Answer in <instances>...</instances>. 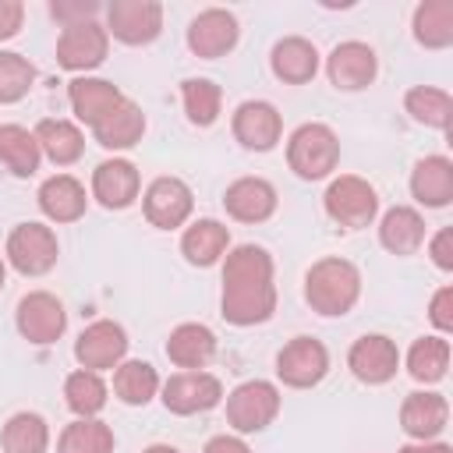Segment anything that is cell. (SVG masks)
I'll list each match as a JSON object with an SVG mask.
<instances>
[{"label":"cell","mask_w":453,"mask_h":453,"mask_svg":"<svg viewBox=\"0 0 453 453\" xmlns=\"http://www.w3.org/2000/svg\"><path fill=\"white\" fill-rule=\"evenodd\" d=\"M223 290H219V315L234 329L262 326L276 315V262L262 244H230L223 255Z\"/></svg>","instance_id":"obj_1"},{"label":"cell","mask_w":453,"mask_h":453,"mask_svg":"<svg viewBox=\"0 0 453 453\" xmlns=\"http://www.w3.org/2000/svg\"><path fill=\"white\" fill-rule=\"evenodd\" d=\"M361 269L343 255H322L304 269V304L322 319H343L361 301Z\"/></svg>","instance_id":"obj_2"},{"label":"cell","mask_w":453,"mask_h":453,"mask_svg":"<svg viewBox=\"0 0 453 453\" xmlns=\"http://www.w3.org/2000/svg\"><path fill=\"white\" fill-rule=\"evenodd\" d=\"M340 156H343L340 134L322 120H304L287 138V166L297 180L315 184L333 177L340 166Z\"/></svg>","instance_id":"obj_3"},{"label":"cell","mask_w":453,"mask_h":453,"mask_svg":"<svg viewBox=\"0 0 453 453\" xmlns=\"http://www.w3.org/2000/svg\"><path fill=\"white\" fill-rule=\"evenodd\" d=\"M4 258H7V269H14L25 280H39V276L53 273V265L60 262L57 230L39 219L14 223L7 234V244H4Z\"/></svg>","instance_id":"obj_4"},{"label":"cell","mask_w":453,"mask_h":453,"mask_svg":"<svg viewBox=\"0 0 453 453\" xmlns=\"http://www.w3.org/2000/svg\"><path fill=\"white\" fill-rule=\"evenodd\" d=\"M280 407H283L280 386L269 382V379H244V382H237L223 396L226 425L234 428V435H258V432H265L280 418Z\"/></svg>","instance_id":"obj_5"},{"label":"cell","mask_w":453,"mask_h":453,"mask_svg":"<svg viewBox=\"0 0 453 453\" xmlns=\"http://www.w3.org/2000/svg\"><path fill=\"white\" fill-rule=\"evenodd\" d=\"M322 209L340 230H368L379 219V191L357 173H336L322 191Z\"/></svg>","instance_id":"obj_6"},{"label":"cell","mask_w":453,"mask_h":453,"mask_svg":"<svg viewBox=\"0 0 453 453\" xmlns=\"http://www.w3.org/2000/svg\"><path fill=\"white\" fill-rule=\"evenodd\" d=\"M14 329L32 347H53L67 333V308L50 290H28L14 304Z\"/></svg>","instance_id":"obj_7"},{"label":"cell","mask_w":453,"mask_h":453,"mask_svg":"<svg viewBox=\"0 0 453 453\" xmlns=\"http://www.w3.org/2000/svg\"><path fill=\"white\" fill-rule=\"evenodd\" d=\"M223 382L212 372H173L170 379H163L159 386V403L166 407V414L173 418H195V414H209L223 403Z\"/></svg>","instance_id":"obj_8"},{"label":"cell","mask_w":453,"mask_h":453,"mask_svg":"<svg viewBox=\"0 0 453 453\" xmlns=\"http://www.w3.org/2000/svg\"><path fill=\"white\" fill-rule=\"evenodd\" d=\"M106 32L120 46H152L163 35V4L159 0H110L103 7Z\"/></svg>","instance_id":"obj_9"},{"label":"cell","mask_w":453,"mask_h":453,"mask_svg":"<svg viewBox=\"0 0 453 453\" xmlns=\"http://www.w3.org/2000/svg\"><path fill=\"white\" fill-rule=\"evenodd\" d=\"M329 375V347L319 336H290L276 350V379L287 389H315Z\"/></svg>","instance_id":"obj_10"},{"label":"cell","mask_w":453,"mask_h":453,"mask_svg":"<svg viewBox=\"0 0 453 453\" xmlns=\"http://www.w3.org/2000/svg\"><path fill=\"white\" fill-rule=\"evenodd\" d=\"M195 212V191L188 180L163 173L156 180L145 184L142 191V216L149 219V226L156 230H180L191 223Z\"/></svg>","instance_id":"obj_11"},{"label":"cell","mask_w":453,"mask_h":453,"mask_svg":"<svg viewBox=\"0 0 453 453\" xmlns=\"http://www.w3.org/2000/svg\"><path fill=\"white\" fill-rule=\"evenodd\" d=\"M322 71L336 92H365L379 78V53L365 39H343L322 57Z\"/></svg>","instance_id":"obj_12"},{"label":"cell","mask_w":453,"mask_h":453,"mask_svg":"<svg viewBox=\"0 0 453 453\" xmlns=\"http://www.w3.org/2000/svg\"><path fill=\"white\" fill-rule=\"evenodd\" d=\"M184 42H188L191 57H198V60H219L226 53H234V46L241 42V21L226 7H205V11H198L188 21Z\"/></svg>","instance_id":"obj_13"},{"label":"cell","mask_w":453,"mask_h":453,"mask_svg":"<svg viewBox=\"0 0 453 453\" xmlns=\"http://www.w3.org/2000/svg\"><path fill=\"white\" fill-rule=\"evenodd\" d=\"M230 134L244 152H273L283 142V113L269 99H244L230 113Z\"/></svg>","instance_id":"obj_14"},{"label":"cell","mask_w":453,"mask_h":453,"mask_svg":"<svg viewBox=\"0 0 453 453\" xmlns=\"http://www.w3.org/2000/svg\"><path fill=\"white\" fill-rule=\"evenodd\" d=\"M88 198L106 212H124L142 198V173L127 156H110L92 170Z\"/></svg>","instance_id":"obj_15"},{"label":"cell","mask_w":453,"mask_h":453,"mask_svg":"<svg viewBox=\"0 0 453 453\" xmlns=\"http://www.w3.org/2000/svg\"><path fill=\"white\" fill-rule=\"evenodd\" d=\"M127 347H131V340H127V329L120 322L96 319V322H88L78 333V340H74V361H78V368H88V372H99L103 375V372H113L127 357Z\"/></svg>","instance_id":"obj_16"},{"label":"cell","mask_w":453,"mask_h":453,"mask_svg":"<svg viewBox=\"0 0 453 453\" xmlns=\"http://www.w3.org/2000/svg\"><path fill=\"white\" fill-rule=\"evenodd\" d=\"M110 57V32L103 21H85L74 28H60L57 35V64L64 71L78 74H92L96 67H103Z\"/></svg>","instance_id":"obj_17"},{"label":"cell","mask_w":453,"mask_h":453,"mask_svg":"<svg viewBox=\"0 0 453 453\" xmlns=\"http://www.w3.org/2000/svg\"><path fill=\"white\" fill-rule=\"evenodd\" d=\"M347 368L361 386H386L400 372V347L386 333H365L350 343Z\"/></svg>","instance_id":"obj_18"},{"label":"cell","mask_w":453,"mask_h":453,"mask_svg":"<svg viewBox=\"0 0 453 453\" xmlns=\"http://www.w3.org/2000/svg\"><path fill=\"white\" fill-rule=\"evenodd\" d=\"M223 209H226V216H230L234 223L258 226V223H265V219L276 216V209H280V191H276L273 180L248 173V177H237V180L226 184V191H223Z\"/></svg>","instance_id":"obj_19"},{"label":"cell","mask_w":453,"mask_h":453,"mask_svg":"<svg viewBox=\"0 0 453 453\" xmlns=\"http://www.w3.org/2000/svg\"><path fill=\"white\" fill-rule=\"evenodd\" d=\"M124 103L120 85H113L110 78L99 74H78L67 81V106L74 113V124L85 131H92L96 124H103L117 106Z\"/></svg>","instance_id":"obj_20"},{"label":"cell","mask_w":453,"mask_h":453,"mask_svg":"<svg viewBox=\"0 0 453 453\" xmlns=\"http://www.w3.org/2000/svg\"><path fill=\"white\" fill-rule=\"evenodd\" d=\"M449 428V400L435 389H414L400 403V432L411 442H432Z\"/></svg>","instance_id":"obj_21"},{"label":"cell","mask_w":453,"mask_h":453,"mask_svg":"<svg viewBox=\"0 0 453 453\" xmlns=\"http://www.w3.org/2000/svg\"><path fill=\"white\" fill-rule=\"evenodd\" d=\"M269 71L283 85H308L322 71V53L304 35H280L269 50Z\"/></svg>","instance_id":"obj_22"},{"label":"cell","mask_w":453,"mask_h":453,"mask_svg":"<svg viewBox=\"0 0 453 453\" xmlns=\"http://www.w3.org/2000/svg\"><path fill=\"white\" fill-rule=\"evenodd\" d=\"M88 191H85V184L74 177V173H53V177H46L42 184H39V191H35V205H39V212L46 216V223H57V226H64V223H78L85 212H88Z\"/></svg>","instance_id":"obj_23"},{"label":"cell","mask_w":453,"mask_h":453,"mask_svg":"<svg viewBox=\"0 0 453 453\" xmlns=\"http://www.w3.org/2000/svg\"><path fill=\"white\" fill-rule=\"evenodd\" d=\"M375 230H379L382 251H389V255H396V258L418 255V251L425 248V241H428L425 216H421V209H414V205H389L386 212H379Z\"/></svg>","instance_id":"obj_24"},{"label":"cell","mask_w":453,"mask_h":453,"mask_svg":"<svg viewBox=\"0 0 453 453\" xmlns=\"http://www.w3.org/2000/svg\"><path fill=\"white\" fill-rule=\"evenodd\" d=\"M216 350H219V340L205 322H177L163 343V354L180 372H202L216 357Z\"/></svg>","instance_id":"obj_25"},{"label":"cell","mask_w":453,"mask_h":453,"mask_svg":"<svg viewBox=\"0 0 453 453\" xmlns=\"http://www.w3.org/2000/svg\"><path fill=\"white\" fill-rule=\"evenodd\" d=\"M226 251H230V226L223 219L202 216L180 230V255L191 269H212L223 262Z\"/></svg>","instance_id":"obj_26"},{"label":"cell","mask_w":453,"mask_h":453,"mask_svg":"<svg viewBox=\"0 0 453 453\" xmlns=\"http://www.w3.org/2000/svg\"><path fill=\"white\" fill-rule=\"evenodd\" d=\"M411 198L421 205V209H446L453 205V159L449 156H421L414 166H411Z\"/></svg>","instance_id":"obj_27"},{"label":"cell","mask_w":453,"mask_h":453,"mask_svg":"<svg viewBox=\"0 0 453 453\" xmlns=\"http://www.w3.org/2000/svg\"><path fill=\"white\" fill-rule=\"evenodd\" d=\"M145 131H149V117H145L142 103H134L131 96H124V103H120L103 124L92 127V142H96L99 149H106V152L117 156V152L134 149V145L145 138Z\"/></svg>","instance_id":"obj_28"},{"label":"cell","mask_w":453,"mask_h":453,"mask_svg":"<svg viewBox=\"0 0 453 453\" xmlns=\"http://www.w3.org/2000/svg\"><path fill=\"white\" fill-rule=\"evenodd\" d=\"M42 159H50L53 166H74L85 156V131L71 120V117H42L32 127Z\"/></svg>","instance_id":"obj_29"},{"label":"cell","mask_w":453,"mask_h":453,"mask_svg":"<svg viewBox=\"0 0 453 453\" xmlns=\"http://www.w3.org/2000/svg\"><path fill=\"white\" fill-rule=\"evenodd\" d=\"M449 361H453V347L446 336L439 333H428V336H418L411 347H407V357H400V365L407 368V375L418 382V386H439L446 375H449Z\"/></svg>","instance_id":"obj_30"},{"label":"cell","mask_w":453,"mask_h":453,"mask_svg":"<svg viewBox=\"0 0 453 453\" xmlns=\"http://www.w3.org/2000/svg\"><path fill=\"white\" fill-rule=\"evenodd\" d=\"M159 372L152 361H142V357H124L117 368H113V396L124 403V407H149L156 396H159Z\"/></svg>","instance_id":"obj_31"},{"label":"cell","mask_w":453,"mask_h":453,"mask_svg":"<svg viewBox=\"0 0 453 453\" xmlns=\"http://www.w3.org/2000/svg\"><path fill=\"white\" fill-rule=\"evenodd\" d=\"M403 113L428 131H449L453 127V96L439 85H411L403 92Z\"/></svg>","instance_id":"obj_32"},{"label":"cell","mask_w":453,"mask_h":453,"mask_svg":"<svg viewBox=\"0 0 453 453\" xmlns=\"http://www.w3.org/2000/svg\"><path fill=\"white\" fill-rule=\"evenodd\" d=\"M0 166L18 177V180H28L39 173L42 166V152H39V142L32 134V127L25 124H0Z\"/></svg>","instance_id":"obj_33"},{"label":"cell","mask_w":453,"mask_h":453,"mask_svg":"<svg viewBox=\"0 0 453 453\" xmlns=\"http://www.w3.org/2000/svg\"><path fill=\"white\" fill-rule=\"evenodd\" d=\"M411 35L421 50L453 46V0H421L411 14Z\"/></svg>","instance_id":"obj_34"},{"label":"cell","mask_w":453,"mask_h":453,"mask_svg":"<svg viewBox=\"0 0 453 453\" xmlns=\"http://www.w3.org/2000/svg\"><path fill=\"white\" fill-rule=\"evenodd\" d=\"M64 403L74 418H99L103 407L110 403V386L99 372L88 368H74L64 379Z\"/></svg>","instance_id":"obj_35"},{"label":"cell","mask_w":453,"mask_h":453,"mask_svg":"<svg viewBox=\"0 0 453 453\" xmlns=\"http://www.w3.org/2000/svg\"><path fill=\"white\" fill-rule=\"evenodd\" d=\"M4 453H50V421L35 411H14L0 428Z\"/></svg>","instance_id":"obj_36"},{"label":"cell","mask_w":453,"mask_h":453,"mask_svg":"<svg viewBox=\"0 0 453 453\" xmlns=\"http://www.w3.org/2000/svg\"><path fill=\"white\" fill-rule=\"evenodd\" d=\"M180 106L191 127L205 131L223 113V88L212 78H184L180 81Z\"/></svg>","instance_id":"obj_37"},{"label":"cell","mask_w":453,"mask_h":453,"mask_svg":"<svg viewBox=\"0 0 453 453\" xmlns=\"http://www.w3.org/2000/svg\"><path fill=\"white\" fill-rule=\"evenodd\" d=\"M117 439L103 418H74L57 439V453H113Z\"/></svg>","instance_id":"obj_38"},{"label":"cell","mask_w":453,"mask_h":453,"mask_svg":"<svg viewBox=\"0 0 453 453\" xmlns=\"http://www.w3.org/2000/svg\"><path fill=\"white\" fill-rule=\"evenodd\" d=\"M39 81L35 64L18 50H0V106L21 103Z\"/></svg>","instance_id":"obj_39"},{"label":"cell","mask_w":453,"mask_h":453,"mask_svg":"<svg viewBox=\"0 0 453 453\" xmlns=\"http://www.w3.org/2000/svg\"><path fill=\"white\" fill-rule=\"evenodd\" d=\"M106 4L99 0H50L46 11L50 18L60 25V28H74V25H85V21H99Z\"/></svg>","instance_id":"obj_40"},{"label":"cell","mask_w":453,"mask_h":453,"mask_svg":"<svg viewBox=\"0 0 453 453\" xmlns=\"http://www.w3.org/2000/svg\"><path fill=\"white\" fill-rule=\"evenodd\" d=\"M428 322L435 326L439 336H449L453 333V287L449 283H442L432 294V301H428Z\"/></svg>","instance_id":"obj_41"},{"label":"cell","mask_w":453,"mask_h":453,"mask_svg":"<svg viewBox=\"0 0 453 453\" xmlns=\"http://www.w3.org/2000/svg\"><path fill=\"white\" fill-rule=\"evenodd\" d=\"M428 258L439 273H453V226H439L428 241Z\"/></svg>","instance_id":"obj_42"},{"label":"cell","mask_w":453,"mask_h":453,"mask_svg":"<svg viewBox=\"0 0 453 453\" xmlns=\"http://www.w3.org/2000/svg\"><path fill=\"white\" fill-rule=\"evenodd\" d=\"M25 25V4L21 0H0V42H11Z\"/></svg>","instance_id":"obj_43"},{"label":"cell","mask_w":453,"mask_h":453,"mask_svg":"<svg viewBox=\"0 0 453 453\" xmlns=\"http://www.w3.org/2000/svg\"><path fill=\"white\" fill-rule=\"evenodd\" d=\"M202 453H251V446L244 442V435H212L205 446H202Z\"/></svg>","instance_id":"obj_44"},{"label":"cell","mask_w":453,"mask_h":453,"mask_svg":"<svg viewBox=\"0 0 453 453\" xmlns=\"http://www.w3.org/2000/svg\"><path fill=\"white\" fill-rule=\"evenodd\" d=\"M396 453H453V446L442 439H432V442H403Z\"/></svg>","instance_id":"obj_45"},{"label":"cell","mask_w":453,"mask_h":453,"mask_svg":"<svg viewBox=\"0 0 453 453\" xmlns=\"http://www.w3.org/2000/svg\"><path fill=\"white\" fill-rule=\"evenodd\" d=\"M142 453H180L177 446H170V442H152V446H145Z\"/></svg>","instance_id":"obj_46"},{"label":"cell","mask_w":453,"mask_h":453,"mask_svg":"<svg viewBox=\"0 0 453 453\" xmlns=\"http://www.w3.org/2000/svg\"><path fill=\"white\" fill-rule=\"evenodd\" d=\"M4 287H7V258L0 255V294H4Z\"/></svg>","instance_id":"obj_47"}]
</instances>
